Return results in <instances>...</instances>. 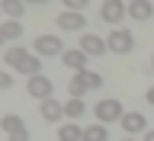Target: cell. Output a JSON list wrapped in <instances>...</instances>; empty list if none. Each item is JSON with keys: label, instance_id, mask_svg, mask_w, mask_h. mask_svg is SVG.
Listing matches in <instances>:
<instances>
[{"label": "cell", "instance_id": "cb8c5ba5", "mask_svg": "<svg viewBox=\"0 0 154 141\" xmlns=\"http://www.w3.org/2000/svg\"><path fill=\"white\" fill-rule=\"evenodd\" d=\"M144 141H154V128H151V132H144Z\"/></svg>", "mask_w": 154, "mask_h": 141}, {"label": "cell", "instance_id": "9c48e42d", "mask_svg": "<svg viewBox=\"0 0 154 141\" xmlns=\"http://www.w3.org/2000/svg\"><path fill=\"white\" fill-rule=\"evenodd\" d=\"M125 13H128V16L132 19H151L154 16V3L151 0H132V3H125Z\"/></svg>", "mask_w": 154, "mask_h": 141}, {"label": "cell", "instance_id": "d4e9b609", "mask_svg": "<svg viewBox=\"0 0 154 141\" xmlns=\"http://www.w3.org/2000/svg\"><path fill=\"white\" fill-rule=\"evenodd\" d=\"M23 3H48V0H23Z\"/></svg>", "mask_w": 154, "mask_h": 141}, {"label": "cell", "instance_id": "52a82bcc", "mask_svg": "<svg viewBox=\"0 0 154 141\" xmlns=\"http://www.w3.org/2000/svg\"><path fill=\"white\" fill-rule=\"evenodd\" d=\"M80 51H84L87 58L90 55H106V38L93 35V32H84V35H80Z\"/></svg>", "mask_w": 154, "mask_h": 141}, {"label": "cell", "instance_id": "ba28073f", "mask_svg": "<svg viewBox=\"0 0 154 141\" xmlns=\"http://www.w3.org/2000/svg\"><path fill=\"white\" fill-rule=\"evenodd\" d=\"M84 13H77V10H64V13H61V16H58V26L64 29V32H80V29H84Z\"/></svg>", "mask_w": 154, "mask_h": 141}, {"label": "cell", "instance_id": "83f0119b", "mask_svg": "<svg viewBox=\"0 0 154 141\" xmlns=\"http://www.w3.org/2000/svg\"><path fill=\"white\" fill-rule=\"evenodd\" d=\"M151 67H154V55H151Z\"/></svg>", "mask_w": 154, "mask_h": 141}, {"label": "cell", "instance_id": "e0dca14e", "mask_svg": "<svg viewBox=\"0 0 154 141\" xmlns=\"http://www.w3.org/2000/svg\"><path fill=\"white\" fill-rule=\"evenodd\" d=\"M106 138H109V132H106V125H100V122L87 125L84 135H80V141H106Z\"/></svg>", "mask_w": 154, "mask_h": 141}, {"label": "cell", "instance_id": "7402d4cb", "mask_svg": "<svg viewBox=\"0 0 154 141\" xmlns=\"http://www.w3.org/2000/svg\"><path fill=\"white\" fill-rule=\"evenodd\" d=\"M10 141H29V132L23 128V132H16V135H10Z\"/></svg>", "mask_w": 154, "mask_h": 141}, {"label": "cell", "instance_id": "d6986e66", "mask_svg": "<svg viewBox=\"0 0 154 141\" xmlns=\"http://www.w3.org/2000/svg\"><path fill=\"white\" fill-rule=\"evenodd\" d=\"M0 128H3L7 135H16V132H23L26 125H23V119H19V115H3V119H0Z\"/></svg>", "mask_w": 154, "mask_h": 141}, {"label": "cell", "instance_id": "44dd1931", "mask_svg": "<svg viewBox=\"0 0 154 141\" xmlns=\"http://www.w3.org/2000/svg\"><path fill=\"white\" fill-rule=\"evenodd\" d=\"M13 87V74L10 71H0V90H10Z\"/></svg>", "mask_w": 154, "mask_h": 141}, {"label": "cell", "instance_id": "8992f818", "mask_svg": "<svg viewBox=\"0 0 154 141\" xmlns=\"http://www.w3.org/2000/svg\"><path fill=\"white\" fill-rule=\"evenodd\" d=\"M100 16L106 19V23H112V26H119L128 13H125V3L122 0H103V7H100Z\"/></svg>", "mask_w": 154, "mask_h": 141}, {"label": "cell", "instance_id": "4fadbf2b", "mask_svg": "<svg viewBox=\"0 0 154 141\" xmlns=\"http://www.w3.org/2000/svg\"><path fill=\"white\" fill-rule=\"evenodd\" d=\"M42 119H45V122H61V119H64V106L55 103V96L45 100V103H42Z\"/></svg>", "mask_w": 154, "mask_h": 141}, {"label": "cell", "instance_id": "8fae6325", "mask_svg": "<svg viewBox=\"0 0 154 141\" xmlns=\"http://www.w3.org/2000/svg\"><path fill=\"white\" fill-rule=\"evenodd\" d=\"M61 61H64V67H71V71H87V55L80 48H64Z\"/></svg>", "mask_w": 154, "mask_h": 141}, {"label": "cell", "instance_id": "7a4b0ae2", "mask_svg": "<svg viewBox=\"0 0 154 141\" xmlns=\"http://www.w3.org/2000/svg\"><path fill=\"white\" fill-rule=\"evenodd\" d=\"M26 93L45 103V100H51V93H55V84H51L45 74H32V77L26 80Z\"/></svg>", "mask_w": 154, "mask_h": 141}, {"label": "cell", "instance_id": "5bb4252c", "mask_svg": "<svg viewBox=\"0 0 154 141\" xmlns=\"http://www.w3.org/2000/svg\"><path fill=\"white\" fill-rule=\"evenodd\" d=\"M0 13H3L7 19H23L26 3H23V0H0Z\"/></svg>", "mask_w": 154, "mask_h": 141}, {"label": "cell", "instance_id": "30bf717a", "mask_svg": "<svg viewBox=\"0 0 154 141\" xmlns=\"http://www.w3.org/2000/svg\"><path fill=\"white\" fill-rule=\"evenodd\" d=\"M119 122H122V128H125V135H128V138L148 128V122H144L141 112H122V119H119Z\"/></svg>", "mask_w": 154, "mask_h": 141}, {"label": "cell", "instance_id": "277c9868", "mask_svg": "<svg viewBox=\"0 0 154 141\" xmlns=\"http://www.w3.org/2000/svg\"><path fill=\"white\" fill-rule=\"evenodd\" d=\"M35 55H38V58L64 55V42H61L58 35H38V38H35Z\"/></svg>", "mask_w": 154, "mask_h": 141}, {"label": "cell", "instance_id": "ffe728a7", "mask_svg": "<svg viewBox=\"0 0 154 141\" xmlns=\"http://www.w3.org/2000/svg\"><path fill=\"white\" fill-rule=\"evenodd\" d=\"M61 3H64L67 10H77V13H84V7L90 3V0H61Z\"/></svg>", "mask_w": 154, "mask_h": 141}, {"label": "cell", "instance_id": "6da1fadb", "mask_svg": "<svg viewBox=\"0 0 154 141\" xmlns=\"http://www.w3.org/2000/svg\"><path fill=\"white\" fill-rule=\"evenodd\" d=\"M7 64L13 67V71H23L26 77H32V74H42V58L38 55H29L23 45H10L7 48Z\"/></svg>", "mask_w": 154, "mask_h": 141}, {"label": "cell", "instance_id": "484cf974", "mask_svg": "<svg viewBox=\"0 0 154 141\" xmlns=\"http://www.w3.org/2000/svg\"><path fill=\"white\" fill-rule=\"evenodd\" d=\"M0 45H3V32H0Z\"/></svg>", "mask_w": 154, "mask_h": 141}, {"label": "cell", "instance_id": "9a60e30c", "mask_svg": "<svg viewBox=\"0 0 154 141\" xmlns=\"http://www.w3.org/2000/svg\"><path fill=\"white\" fill-rule=\"evenodd\" d=\"M0 32H3V42H13V38L23 35V23L19 19H3L0 23Z\"/></svg>", "mask_w": 154, "mask_h": 141}, {"label": "cell", "instance_id": "f1b7e54d", "mask_svg": "<svg viewBox=\"0 0 154 141\" xmlns=\"http://www.w3.org/2000/svg\"><path fill=\"white\" fill-rule=\"evenodd\" d=\"M0 19H3V13H0Z\"/></svg>", "mask_w": 154, "mask_h": 141}, {"label": "cell", "instance_id": "5b68a950", "mask_svg": "<svg viewBox=\"0 0 154 141\" xmlns=\"http://www.w3.org/2000/svg\"><path fill=\"white\" fill-rule=\"evenodd\" d=\"M122 119V103L119 100H100L96 103V122H119Z\"/></svg>", "mask_w": 154, "mask_h": 141}, {"label": "cell", "instance_id": "7c38bea8", "mask_svg": "<svg viewBox=\"0 0 154 141\" xmlns=\"http://www.w3.org/2000/svg\"><path fill=\"white\" fill-rule=\"evenodd\" d=\"M74 80L80 84V90H100L103 87V77L96 74V71H77Z\"/></svg>", "mask_w": 154, "mask_h": 141}, {"label": "cell", "instance_id": "4316f807", "mask_svg": "<svg viewBox=\"0 0 154 141\" xmlns=\"http://www.w3.org/2000/svg\"><path fill=\"white\" fill-rule=\"evenodd\" d=\"M122 141H135V138H122Z\"/></svg>", "mask_w": 154, "mask_h": 141}, {"label": "cell", "instance_id": "ac0fdd59", "mask_svg": "<svg viewBox=\"0 0 154 141\" xmlns=\"http://www.w3.org/2000/svg\"><path fill=\"white\" fill-rule=\"evenodd\" d=\"M84 109H87V106H84V100H67V103H64V115L71 119V122H80Z\"/></svg>", "mask_w": 154, "mask_h": 141}, {"label": "cell", "instance_id": "603a6c76", "mask_svg": "<svg viewBox=\"0 0 154 141\" xmlns=\"http://www.w3.org/2000/svg\"><path fill=\"white\" fill-rule=\"evenodd\" d=\"M144 100H148V103L154 106V87H151V90H148V93H144Z\"/></svg>", "mask_w": 154, "mask_h": 141}, {"label": "cell", "instance_id": "3957f363", "mask_svg": "<svg viewBox=\"0 0 154 141\" xmlns=\"http://www.w3.org/2000/svg\"><path fill=\"white\" fill-rule=\"evenodd\" d=\"M106 48L116 51V55H128V51L135 48V38H132L128 29H112V35L106 38Z\"/></svg>", "mask_w": 154, "mask_h": 141}, {"label": "cell", "instance_id": "2e32d148", "mask_svg": "<svg viewBox=\"0 0 154 141\" xmlns=\"http://www.w3.org/2000/svg\"><path fill=\"white\" fill-rule=\"evenodd\" d=\"M80 135H84V128L77 122H64L58 128V141H80Z\"/></svg>", "mask_w": 154, "mask_h": 141}]
</instances>
